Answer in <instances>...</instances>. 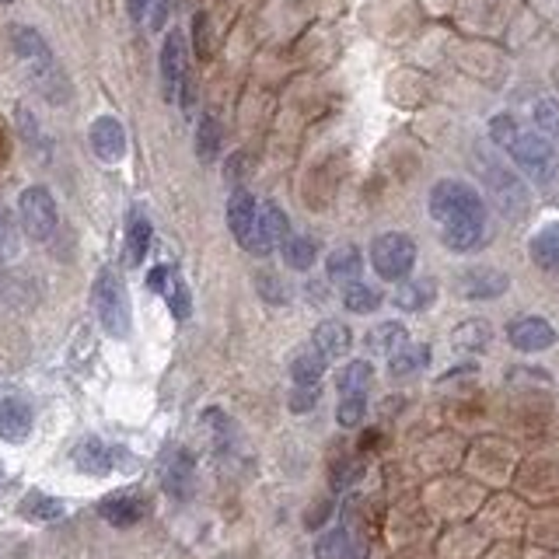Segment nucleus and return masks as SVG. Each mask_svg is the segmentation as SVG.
Returning a JSON list of instances; mask_svg holds the SVG:
<instances>
[{
	"instance_id": "nucleus-3",
	"label": "nucleus",
	"mask_w": 559,
	"mask_h": 559,
	"mask_svg": "<svg viewBox=\"0 0 559 559\" xmlns=\"http://www.w3.org/2000/svg\"><path fill=\"white\" fill-rule=\"evenodd\" d=\"M95 315L102 322V329L112 335V339H126L130 329H133V311H130V297H126V283L115 270H102L95 277Z\"/></svg>"
},
{
	"instance_id": "nucleus-27",
	"label": "nucleus",
	"mask_w": 559,
	"mask_h": 559,
	"mask_svg": "<svg viewBox=\"0 0 559 559\" xmlns=\"http://www.w3.org/2000/svg\"><path fill=\"white\" fill-rule=\"evenodd\" d=\"M283 263L290 266V270H297V273H304V270H311L315 266V259H319V248H315V241L311 238H304V234H290L287 241H283Z\"/></svg>"
},
{
	"instance_id": "nucleus-7",
	"label": "nucleus",
	"mask_w": 559,
	"mask_h": 559,
	"mask_svg": "<svg viewBox=\"0 0 559 559\" xmlns=\"http://www.w3.org/2000/svg\"><path fill=\"white\" fill-rule=\"evenodd\" d=\"M158 67H161V95H165V102H175L178 91H182V81L189 77V67H185V35L178 28H171L165 35Z\"/></svg>"
},
{
	"instance_id": "nucleus-34",
	"label": "nucleus",
	"mask_w": 559,
	"mask_h": 559,
	"mask_svg": "<svg viewBox=\"0 0 559 559\" xmlns=\"http://www.w3.org/2000/svg\"><path fill=\"white\" fill-rule=\"evenodd\" d=\"M405 339H409V335H405V329H402L398 322H382L374 333L367 335V346H371V350H382V353L389 357L391 350H395V346H402Z\"/></svg>"
},
{
	"instance_id": "nucleus-23",
	"label": "nucleus",
	"mask_w": 559,
	"mask_h": 559,
	"mask_svg": "<svg viewBox=\"0 0 559 559\" xmlns=\"http://www.w3.org/2000/svg\"><path fill=\"white\" fill-rule=\"evenodd\" d=\"M221 122H217V115L214 112H203L200 115V122H196V158L203 161V165H214L217 161V154H221Z\"/></svg>"
},
{
	"instance_id": "nucleus-20",
	"label": "nucleus",
	"mask_w": 559,
	"mask_h": 559,
	"mask_svg": "<svg viewBox=\"0 0 559 559\" xmlns=\"http://www.w3.org/2000/svg\"><path fill=\"white\" fill-rule=\"evenodd\" d=\"M151 238H154L151 221H147L140 210H133L130 221H126V263H130V266H140V263L147 259Z\"/></svg>"
},
{
	"instance_id": "nucleus-40",
	"label": "nucleus",
	"mask_w": 559,
	"mask_h": 559,
	"mask_svg": "<svg viewBox=\"0 0 559 559\" xmlns=\"http://www.w3.org/2000/svg\"><path fill=\"white\" fill-rule=\"evenodd\" d=\"M319 402V389H294L290 391V409L294 413H311Z\"/></svg>"
},
{
	"instance_id": "nucleus-33",
	"label": "nucleus",
	"mask_w": 559,
	"mask_h": 559,
	"mask_svg": "<svg viewBox=\"0 0 559 559\" xmlns=\"http://www.w3.org/2000/svg\"><path fill=\"white\" fill-rule=\"evenodd\" d=\"M364 413H367V395H339V405H335V420L339 427L353 430L364 423Z\"/></svg>"
},
{
	"instance_id": "nucleus-42",
	"label": "nucleus",
	"mask_w": 559,
	"mask_h": 559,
	"mask_svg": "<svg viewBox=\"0 0 559 559\" xmlns=\"http://www.w3.org/2000/svg\"><path fill=\"white\" fill-rule=\"evenodd\" d=\"M238 171H245V154H231L227 161V182L238 189Z\"/></svg>"
},
{
	"instance_id": "nucleus-45",
	"label": "nucleus",
	"mask_w": 559,
	"mask_h": 559,
	"mask_svg": "<svg viewBox=\"0 0 559 559\" xmlns=\"http://www.w3.org/2000/svg\"><path fill=\"white\" fill-rule=\"evenodd\" d=\"M0 4H14V0H0Z\"/></svg>"
},
{
	"instance_id": "nucleus-6",
	"label": "nucleus",
	"mask_w": 559,
	"mask_h": 559,
	"mask_svg": "<svg viewBox=\"0 0 559 559\" xmlns=\"http://www.w3.org/2000/svg\"><path fill=\"white\" fill-rule=\"evenodd\" d=\"M18 224L32 241H50L59 224V210H56L53 193L46 185H28L18 196Z\"/></svg>"
},
{
	"instance_id": "nucleus-39",
	"label": "nucleus",
	"mask_w": 559,
	"mask_h": 559,
	"mask_svg": "<svg viewBox=\"0 0 559 559\" xmlns=\"http://www.w3.org/2000/svg\"><path fill=\"white\" fill-rule=\"evenodd\" d=\"M535 122L549 133H559V106L556 102H539L535 106Z\"/></svg>"
},
{
	"instance_id": "nucleus-1",
	"label": "nucleus",
	"mask_w": 559,
	"mask_h": 559,
	"mask_svg": "<svg viewBox=\"0 0 559 559\" xmlns=\"http://www.w3.org/2000/svg\"><path fill=\"white\" fill-rule=\"evenodd\" d=\"M430 217L441 224V241L451 252H476L486 238L483 193L461 178H441L430 189Z\"/></svg>"
},
{
	"instance_id": "nucleus-10",
	"label": "nucleus",
	"mask_w": 559,
	"mask_h": 559,
	"mask_svg": "<svg viewBox=\"0 0 559 559\" xmlns=\"http://www.w3.org/2000/svg\"><path fill=\"white\" fill-rule=\"evenodd\" d=\"M74 465L84 472V476H109L119 461H126V451L122 447H112L98 437H84L81 445L74 447Z\"/></svg>"
},
{
	"instance_id": "nucleus-17",
	"label": "nucleus",
	"mask_w": 559,
	"mask_h": 559,
	"mask_svg": "<svg viewBox=\"0 0 559 559\" xmlns=\"http://www.w3.org/2000/svg\"><path fill=\"white\" fill-rule=\"evenodd\" d=\"M364 273V252L357 248V245H342V248H335L329 252V259H326V277L339 283V287H350V283H357Z\"/></svg>"
},
{
	"instance_id": "nucleus-24",
	"label": "nucleus",
	"mask_w": 559,
	"mask_h": 559,
	"mask_svg": "<svg viewBox=\"0 0 559 559\" xmlns=\"http://www.w3.org/2000/svg\"><path fill=\"white\" fill-rule=\"evenodd\" d=\"M528 248H531L535 266H542V270H556L559 266V221H549L546 227H539Z\"/></svg>"
},
{
	"instance_id": "nucleus-28",
	"label": "nucleus",
	"mask_w": 559,
	"mask_h": 559,
	"mask_svg": "<svg viewBox=\"0 0 559 559\" xmlns=\"http://www.w3.org/2000/svg\"><path fill=\"white\" fill-rule=\"evenodd\" d=\"M342 304H346V311H353V315H374V311L382 308V294H378L371 283L357 280V283L342 287Z\"/></svg>"
},
{
	"instance_id": "nucleus-2",
	"label": "nucleus",
	"mask_w": 559,
	"mask_h": 559,
	"mask_svg": "<svg viewBox=\"0 0 559 559\" xmlns=\"http://www.w3.org/2000/svg\"><path fill=\"white\" fill-rule=\"evenodd\" d=\"M479 175L486 182V193L493 200V207L500 210L507 221H521L531 210V193L521 182L517 171H510L507 165L493 161V158H479Z\"/></svg>"
},
{
	"instance_id": "nucleus-8",
	"label": "nucleus",
	"mask_w": 559,
	"mask_h": 559,
	"mask_svg": "<svg viewBox=\"0 0 559 559\" xmlns=\"http://www.w3.org/2000/svg\"><path fill=\"white\" fill-rule=\"evenodd\" d=\"M256 224H259V203H256V196H252L248 189L238 185V189L231 193V200H227V227H231L234 241H238L245 252H252Z\"/></svg>"
},
{
	"instance_id": "nucleus-43",
	"label": "nucleus",
	"mask_w": 559,
	"mask_h": 559,
	"mask_svg": "<svg viewBox=\"0 0 559 559\" xmlns=\"http://www.w3.org/2000/svg\"><path fill=\"white\" fill-rule=\"evenodd\" d=\"M147 7H151V0H126V11H130V18H133V21H144Z\"/></svg>"
},
{
	"instance_id": "nucleus-12",
	"label": "nucleus",
	"mask_w": 559,
	"mask_h": 559,
	"mask_svg": "<svg viewBox=\"0 0 559 559\" xmlns=\"http://www.w3.org/2000/svg\"><path fill=\"white\" fill-rule=\"evenodd\" d=\"M507 339L514 350H524V353H539V350H549L556 342V329L539 319V315H521L507 326Z\"/></svg>"
},
{
	"instance_id": "nucleus-32",
	"label": "nucleus",
	"mask_w": 559,
	"mask_h": 559,
	"mask_svg": "<svg viewBox=\"0 0 559 559\" xmlns=\"http://www.w3.org/2000/svg\"><path fill=\"white\" fill-rule=\"evenodd\" d=\"M18 130H21V137H25V144L35 151V154H50V140H46V133H43V126H39V119L32 115V112L25 109H18Z\"/></svg>"
},
{
	"instance_id": "nucleus-29",
	"label": "nucleus",
	"mask_w": 559,
	"mask_h": 559,
	"mask_svg": "<svg viewBox=\"0 0 559 559\" xmlns=\"http://www.w3.org/2000/svg\"><path fill=\"white\" fill-rule=\"evenodd\" d=\"M18 510H21L28 521H56V517H63V500L46 497V493H28Z\"/></svg>"
},
{
	"instance_id": "nucleus-14",
	"label": "nucleus",
	"mask_w": 559,
	"mask_h": 559,
	"mask_svg": "<svg viewBox=\"0 0 559 559\" xmlns=\"http://www.w3.org/2000/svg\"><path fill=\"white\" fill-rule=\"evenodd\" d=\"M193 476H196V465H193V454L185 447H171L161 465V483H165V493H171L175 500H185L193 493Z\"/></svg>"
},
{
	"instance_id": "nucleus-16",
	"label": "nucleus",
	"mask_w": 559,
	"mask_h": 559,
	"mask_svg": "<svg viewBox=\"0 0 559 559\" xmlns=\"http://www.w3.org/2000/svg\"><path fill=\"white\" fill-rule=\"evenodd\" d=\"M98 514H102V521H109L112 528H133L147 514V503L137 493H112L98 503Z\"/></svg>"
},
{
	"instance_id": "nucleus-41",
	"label": "nucleus",
	"mask_w": 559,
	"mask_h": 559,
	"mask_svg": "<svg viewBox=\"0 0 559 559\" xmlns=\"http://www.w3.org/2000/svg\"><path fill=\"white\" fill-rule=\"evenodd\" d=\"M329 514H333V500H319L308 514H304V524L315 531V528H322V524L329 521Z\"/></svg>"
},
{
	"instance_id": "nucleus-44",
	"label": "nucleus",
	"mask_w": 559,
	"mask_h": 559,
	"mask_svg": "<svg viewBox=\"0 0 559 559\" xmlns=\"http://www.w3.org/2000/svg\"><path fill=\"white\" fill-rule=\"evenodd\" d=\"M7 161V133H4V126H0V165Z\"/></svg>"
},
{
	"instance_id": "nucleus-21",
	"label": "nucleus",
	"mask_w": 559,
	"mask_h": 559,
	"mask_svg": "<svg viewBox=\"0 0 559 559\" xmlns=\"http://www.w3.org/2000/svg\"><path fill=\"white\" fill-rule=\"evenodd\" d=\"M326 357L311 346V350H301L294 360H290V378H294V389H319L322 374H326Z\"/></svg>"
},
{
	"instance_id": "nucleus-19",
	"label": "nucleus",
	"mask_w": 559,
	"mask_h": 559,
	"mask_svg": "<svg viewBox=\"0 0 559 559\" xmlns=\"http://www.w3.org/2000/svg\"><path fill=\"white\" fill-rule=\"evenodd\" d=\"M350 342H353V335L350 329L342 326V322H335V319H326V322H319V329L311 333V346L326 357V360H335V357H342L346 350H350Z\"/></svg>"
},
{
	"instance_id": "nucleus-31",
	"label": "nucleus",
	"mask_w": 559,
	"mask_h": 559,
	"mask_svg": "<svg viewBox=\"0 0 559 559\" xmlns=\"http://www.w3.org/2000/svg\"><path fill=\"white\" fill-rule=\"evenodd\" d=\"M161 297L168 301V308H171V315H175L178 322H185V319H189V311H193L189 287H185V280L178 277L175 270H171V280H168V287L161 290Z\"/></svg>"
},
{
	"instance_id": "nucleus-35",
	"label": "nucleus",
	"mask_w": 559,
	"mask_h": 559,
	"mask_svg": "<svg viewBox=\"0 0 559 559\" xmlns=\"http://www.w3.org/2000/svg\"><path fill=\"white\" fill-rule=\"evenodd\" d=\"M18 221H14V214L0 203V263H7V259H14L18 256Z\"/></svg>"
},
{
	"instance_id": "nucleus-9",
	"label": "nucleus",
	"mask_w": 559,
	"mask_h": 559,
	"mask_svg": "<svg viewBox=\"0 0 559 559\" xmlns=\"http://www.w3.org/2000/svg\"><path fill=\"white\" fill-rule=\"evenodd\" d=\"M290 238V221L283 214L280 203H263L259 207V224H256V241H252V256H270L273 248H283V241Z\"/></svg>"
},
{
	"instance_id": "nucleus-13",
	"label": "nucleus",
	"mask_w": 559,
	"mask_h": 559,
	"mask_svg": "<svg viewBox=\"0 0 559 559\" xmlns=\"http://www.w3.org/2000/svg\"><path fill=\"white\" fill-rule=\"evenodd\" d=\"M510 277L503 270H490V266H476V270H465L458 280V290L468 297V301H493L507 294Z\"/></svg>"
},
{
	"instance_id": "nucleus-11",
	"label": "nucleus",
	"mask_w": 559,
	"mask_h": 559,
	"mask_svg": "<svg viewBox=\"0 0 559 559\" xmlns=\"http://www.w3.org/2000/svg\"><path fill=\"white\" fill-rule=\"evenodd\" d=\"M88 140H91L95 158L106 161V165L122 161V154H126V130H122V122L115 115H98L91 122V130H88Z\"/></svg>"
},
{
	"instance_id": "nucleus-18",
	"label": "nucleus",
	"mask_w": 559,
	"mask_h": 559,
	"mask_svg": "<svg viewBox=\"0 0 559 559\" xmlns=\"http://www.w3.org/2000/svg\"><path fill=\"white\" fill-rule=\"evenodd\" d=\"M11 46H14V53H18V59H21L25 67L43 63V59L53 56L50 43H46L32 25H14V28H11Z\"/></svg>"
},
{
	"instance_id": "nucleus-25",
	"label": "nucleus",
	"mask_w": 559,
	"mask_h": 559,
	"mask_svg": "<svg viewBox=\"0 0 559 559\" xmlns=\"http://www.w3.org/2000/svg\"><path fill=\"white\" fill-rule=\"evenodd\" d=\"M371 382H374V367H371L367 360H350V364L335 374L339 395H367Z\"/></svg>"
},
{
	"instance_id": "nucleus-22",
	"label": "nucleus",
	"mask_w": 559,
	"mask_h": 559,
	"mask_svg": "<svg viewBox=\"0 0 559 559\" xmlns=\"http://www.w3.org/2000/svg\"><path fill=\"white\" fill-rule=\"evenodd\" d=\"M430 364V350L427 346H420V342H402V346H395L389 353V371L395 378H405V374H416V371H423Z\"/></svg>"
},
{
	"instance_id": "nucleus-30",
	"label": "nucleus",
	"mask_w": 559,
	"mask_h": 559,
	"mask_svg": "<svg viewBox=\"0 0 559 559\" xmlns=\"http://www.w3.org/2000/svg\"><path fill=\"white\" fill-rule=\"evenodd\" d=\"M490 326L486 322H479V319H468V322H461L454 333H451V342L458 346V350H483L486 342H490Z\"/></svg>"
},
{
	"instance_id": "nucleus-36",
	"label": "nucleus",
	"mask_w": 559,
	"mask_h": 559,
	"mask_svg": "<svg viewBox=\"0 0 559 559\" xmlns=\"http://www.w3.org/2000/svg\"><path fill=\"white\" fill-rule=\"evenodd\" d=\"M517 133H521V130H517V122H514L510 115H493V119H490V140H493L497 147H503V151L514 144Z\"/></svg>"
},
{
	"instance_id": "nucleus-4",
	"label": "nucleus",
	"mask_w": 559,
	"mask_h": 559,
	"mask_svg": "<svg viewBox=\"0 0 559 559\" xmlns=\"http://www.w3.org/2000/svg\"><path fill=\"white\" fill-rule=\"evenodd\" d=\"M510 161L521 168V175L535 185H553L559 175V158H556V147L546 133H517L514 144L507 147Z\"/></svg>"
},
{
	"instance_id": "nucleus-37",
	"label": "nucleus",
	"mask_w": 559,
	"mask_h": 559,
	"mask_svg": "<svg viewBox=\"0 0 559 559\" xmlns=\"http://www.w3.org/2000/svg\"><path fill=\"white\" fill-rule=\"evenodd\" d=\"M193 46L200 59H210V18L203 11L193 18Z\"/></svg>"
},
{
	"instance_id": "nucleus-38",
	"label": "nucleus",
	"mask_w": 559,
	"mask_h": 559,
	"mask_svg": "<svg viewBox=\"0 0 559 559\" xmlns=\"http://www.w3.org/2000/svg\"><path fill=\"white\" fill-rule=\"evenodd\" d=\"M256 287H259L263 301H273V304H283V301H287V287H283L280 277H273V273H259V277H256Z\"/></svg>"
},
{
	"instance_id": "nucleus-5",
	"label": "nucleus",
	"mask_w": 559,
	"mask_h": 559,
	"mask_svg": "<svg viewBox=\"0 0 559 559\" xmlns=\"http://www.w3.org/2000/svg\"><path fill=\"white\" fill-rule=\"evenodd\" d=\"M416 266V241L402 231H385L371 241V270L385 283H405Z\"/></svg>"
},
{
	"instance_id": "nucleus-26",
	"label": "nucleus",
	"mask_w": 559,
	"mask_h": 559,
	"mask_svg": "<svg viewBox=\"0 0 559 559\" xmlns=\"http://www.w3.org/2000/svg\"><path fill=\"white\" fill-rule=\"evenodd\" d=\"M434 297H437V283H434V280H409V283L398 287L395 304H398L402 311H423Z\"/></svg>"
},
{
	"instance_id": "nucleus-15",
	"label": "nucleus",
	"mask_w": 559,
	"mask_h": 559,
	"mask_svg": "<svg viewBox=\"0 0 559 559\" xmlns=\"http://www.w3.org/2000/svg\"><path fill=\"white\" fill-rule=\"evenodd\" d=\"M32 423H35V416H32V405L25 398H14V395L0 398V441H7V445L28 441Z\"/></svg>"
}]
</instances>
